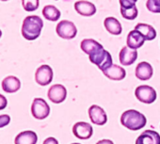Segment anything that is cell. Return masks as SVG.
Returning <instances> with one entry per match:
<instances>
[{"mask_svg":"<svg viewBox=\"0 0 160 144\" xmlns=\"http://www.w3.org/2000/svg\"><path fill=\"white\" fill-rule=\"evenodd\" d=\"M43 27L42 20L37 15H30L25 18L22 26V35L28 41H34L41 35Z\"/></svg>","mask_w":160,"mask_h":144,"instance_id":"1","label":"cell"},{"mask_svg":"<svg viewBox=\"0 0 160 144\" xmlns=\"http://www.w3.org/2000/svg\"><path fill=\"white\" fill-rule=\"evenodd\" d=\"M121 122L125 128L132 131H137L142 129L146 125L147 119L142 113L138 112V110L129 109L122 114Z\"/></svg>","mask_w":160,"mask_h":144,"instance_id":"2","label":"cell"},{"mask_svg":"<svg viewBox=\"0 0 160 144\" xmlns=\"http://www.w3.org/2000/svg\"><path fill=\"white\" fill-rule=\"evenodd\" d=\"M90 60L92 63L95 64L102 72L113 64L110 53L105 50L104 48L100 49L95 54L90 56Z\"/></svg>","mask_w":160,"mask_h":144,"instance_id":"3","label":"cell"},{"mask_svg":"<svg viewBox=\"0 0 160 144\" xmlns=\"http://www.w3.org/2000/svg\"><path fill=\"white\" fill-rule=\"evenodd\" d=\"M56 31L60 38L65 40H72L77 34V28L75 25L68 20L60 21L56 27Z\"/></svg>","mask_w":160,"mask_h":144,"instance_id":"4","label":"cell"},{"mask_svg":"<svg viewBox=\"0 0 160 144\" xmlns=\"http://www.w3.org/2000/svg\"><path fill=\"white\" fill-rule=\"evenodd\" d=\"M135 96L143 104H152L156 100V92L153 88L148 85L138 86L135 91Z\"/></svg>","mask_w":160,"mask_h":144,"instance_id":"5","label":"cell"},{"mask_svg":"<svg viewBox=\"0 0 160 144\" xmlns=\"http://www.w3.org/2000/svg\"><path fill=\"white\" fill-rule=\"evenodd\" d=\"M31 113L37 120H43L50 114V107L42 98H35L31 106Z\"/></svg>","mask_w":160,"mask_h":144,"instance_id":"6","label":"cell"},{"mask_svg":"<svg viewBox=\"0 0 160 144\" xmlns=\"http://www.w3.org/2000/svg\"><path fill=\"white\" fill-rule=\"evenodd\" d=\"M54 73L53 70L49 65H42L40 66L35 73V80L41 86H47L53 80Z\"/></svg>","mask_w":160,"mask_h":144,"instance_id":"7","label":"cell"},{"mask_svg":"<svg viewBox=\"0 0 160 144\" xmlns=\"http://www.w3.org/2000/svg\"><path fill=\"white\" fill-rule=\"evenodd\" d=\"M47 96L49 100L54 104L62 103L67 97V90L63 85L56 84L53 85L47 92Z\"/></svg>","mask_w":160,"mask_h":144,"instance_id":"8","label":"cell"},{"mask_svg":"<svg viewBox=\"0 0 160 144\" xmlns=\"http://www.w3.org/2000/svg\"><path fill=\"white\" fill-rule=\"evenodd\" d=\"M72 133L79 139H89L93 134V129L88 122H78L73 125Z\"/></svg>","mask_w":160,"mask_h":144,"instance_id":"9","label":"cell"},{"mask_svg":"<svg viewBox=\"0 0 160 144\" xmlns=\"http://www.w3.org/2000/svg\"><path fill=\"white\" fill-rule=\"evenodd\" d=\"M89 116L92 122L96 125H104L108 122L107 113L101 107L96 105H93L89 108Z\"/></svg>","mask_w":160,"mask_h":144,"instance_id":"10","label":"cell"},{"mask_svg":"<svg viewBox=\"0 0 160 144\" xmlns=\"http://www.w3.org/2000/svg\"><path fill=\"white\" fill-rule=\"evenodd\" d=\"M74 10L76 12L82 16H92L96 12V7L93 3L86 0H80L74 3Z\"/></svg>","mask_w":160,"mask_h":144,"instance_id":"11","label":"cell"},{"mask_svg":"<svg viewBox=\"0 0 160 144\" xmlns=\"http://www.w3.org/2000/svg\"><path fill=\"white\" fill-rule=\"evenodd\" d=\"M103 74L110 80H113V81H120V80H122L125 76H126V73H125V70L117 65V64H112L110 67L107 68L106 70L103 71Z\"/></svg>","mask_w":160,"mask_h":144,"instance_id":"12","label":"cell"},{"mask_svg":"<svg viewBox=\"0 0 160 144\" xmlns=\"http://www.w3.org/2000/svg\"><path fill=\"white\" fill-rule=\"evenodd\" d=\"M136 144H160V135L154 130H145L138 137Z\"/></svg>","mask_w":160,"mask_h":144,"instance_id":"13","label":"cell"},{"mask_svg":"<svg viewBox=\"0 0 160 144\" xmlns=\"http://www.w3.org/2000/svg\"><path fill=\"white\" fill-rule=\"evenodd\" d=\"M153 74L152 67L150 63L142 61L138 64L136 68V77L141 81H146L152 78Z\"/></svg>","mask_w":160,"mask_h":144,"instance_id":"14","label":"cell"},{"mask_svg":"<svg viewBox=\"0 0 160 144\" xmlns=\"http://www.w3.org/2000/svg\"><path fill=\"white\" fill-rule=\"evenodd\" d=\"M119 57H120V62L122 63V65H124V66L132 65L138 58V51L133 50L129 48L128 46H124L122 48Z\"/></svg>","mask_w":160,"mask_h":144,"instance_id":"15","label":"cell"},{"mask_svg":"<svg viewBox=\"0 0 160 144\" xmlns=\"http://www.w3.org/2000/svg\"><path fill=\"white\" fill-rule=\"evenodd\" d=\"M144 42H145L144 37L141 35L140 32H138L136 29L130 31L129 34L127 35V40H126L127 46L133 50H137L140 48L144 44Z\"/></svg>","mask_w":160,"mask_h":144,"instance_id":"16","label":"cell"},{"mask_svg":"<svg viewBox=\"0 0 160 144\" xmlns=\"http://www.w3.org/2000/svg\"><path fill=\"white\" fill-rule=\"evenodd\" d=\"M20 88H21V82L16 77L10 76L5 77L2 81V89L5 92L13 93L18 92Z\"/></svg>","mask_w":160,"mask_h":144,"instance_id":"17","label":"cell"},{"mask_svg":"<svg viewBox=\"0 0 160 144\" xmlns=\"http://www.w3.org/2000/svg\"><path fill=\"white\" fill-rule=\"evenodd\" d=\"M81 50L86 53L89 56H92L93 54H95L97 51H99L100 49L104 48L103 45L101 43H99L98 42H96L95 40L92 39H85L81 42Z\"/></svg>","mask_w":160,"mask_h":144,"instance_id":"18","label":"cell"},{"mask_svg":"<svg viewBox=\"0 0 160 144\" xmlns=\"http://www.w3.org/2000/svg\"><path fill=\"white\" fill-rule=\"evenodd\" d=\"M38 136L33 131H24L18 134L15 137V144H36Z\"/></svg>","mask_w":160,"mask_h":144,"instance_id":"19","label":"cell"},{"mask_svg":"<svg viewBox=\"0 0 160 144\" xmlns=\"http://www.w3.org/2000/svg\"><path fill=\"white\" fill-rule=\"evenodd\" d=\"M135 29L141 33L145 41H152L156 37V31L151 25L139 23L135 27Z\"/></svg>","mask_w":160,"mask_h":144,"instance_id":"20","label":"cell"},{"mask_svg":"<svg viewBox=\"0 0 160 144\" xmlns=\"http://www.w3.org/2000/svg\"><path fill=\"white\" fill-rule=\"evenodd\" d=\"M106 29L112 35H120L122 31L121 23L114 17H108L104 21Z\"/></svg>","mask_w":160,"mask_h":144,"instance_id":"21","label":"cell"},{"mask_svg":"<svg viewBox=\"0 0 160 144\" xmlns=\"http://www.w3.org/2000/svg\"><path fill=\"white\" fill-rule=\"evenodd\" d=\"M42 15L46 20L56 22L60 18V12L55 6L47 5L42 9Z\"/></svg>","mask_w":160,"mask_h":144,"instance_id":"22","label":"cell"},{"mask_svg":"<svg viewBox=\"0 0 160 144\" xmlns=\"http://www.w3.org/2000/svg\"><path fill=\"white\" fill-rule=\"evenodd\" d=\"M121 14L126 20H135L138 17V11L137 6H133V7L127 8V9L121 8Z\"/></svg>","mask_w":160,"mask_h":144,"instance_id":"23","label":"cell"},{"mask_svg":"<svg viewBox=\"0 0 160 144\" xmlns=\"http://www.w3.org/2000/svg\"><path fill=\"white\" fill-rule=\"evenodd\" d=\"M39 0H22V5L25 11L30 12H34L39 8Z\"/></svg>","mask_w":160,"mask_h":144,"instance_id":"24","label":"cell"},{"mask_svg":"<svg viewBox=\"0 0 160 144\" xmlns=\"http://www.w3.org/2000/svg\"><path fill=\"white\" fill-rule=\"evenodd\" d=\"M146 7L153 13H160V0H147Z\"/></svg>","mask_w":160,"mask_h":144,"instance_id":"25","label":"cell"},{"mask_svg":"<svg viewBox=\"0 0 160 144\" xmlns=\"http://www.w3.org/2000/svg\"><path fill=\"white\" fill-rule=\"evenodd\" d=\"M137 1L138 0H120V5H121V8L127 9V8L136 6Z\"/></svg>","mask_w":160,"mask_h":144,"instance_id":"26","label":"cell"},{"mask_svg":"<svg viewBox=\"0 0 160 144\" xmlns=\"http://www.w3.org/2000/svg\"><path fill=\"white\" fill-rule=\"evenodd\" d=\"M11 122V118L9 115H0V128L8 125Z\"/></svg>","mask_w":160,"mask_h":144,"instance_id":"27","label":"cell"},{"mask_svg":"<svg viewBox=\"0 0 160 144\" xmlns=\"http://www.w3.org/2000/svg\"><path fill=\"white\" fill-rule=\"evenodd\" d=\"M8 105L7 99L5 96H3L2 94H0V110H3Z\"/></svg>","mask_w":160,"mask_h":144,"instance_id":"28","label":"cell"},{"mask_svg":"<svg viewBox=\"0 0 160 144\" xmlns=\"http://www.w3.org/2000/svg\"><path fill=\"white\" fill-rule=\"evenodd\" d=\"M42 144H58V141L55 137H47Z\"/></svg>","mask_w":160,"mask_h":144,"instance_id":"29","label":"cell"},{"mask_svg":"<svg viewBox=\"0 0 160 144\" xmlns=\"http://www.w3.org/2000/svg\"><path fill=\"white\" fill-rule=\"evenodd\" d=\"M96 144H114V142L110 139H102L99 140Z\"/></svg>","mask_w":160,"mask_h":144,"instance_id":"30","label":"cell"},{"mask_svg":"<svg viewBox=\"0 0 160 144\" xmlns=\"http://www.w3.org/2000/svg\"><path fill=\"white\" fill-rule=\"evenodd\" d=\"M1 36H2V31H1V29H0V38H1Z\"/></svg>","mask_w":160,"mask_h":144,"instance_id":"31","label":"cell"},{"mask_svg":"<svg viewBox=\"0 0 160 144\" xmlns=\"http://www.w3.org/2000/svg\"><path fill=\"white\" fill-rule=\"evenodd\" d=\"M0 1H9V0H0Z\"/></svg>","mask_w":160,"mask_h":144,"instance_id":"32","label":"cell"},{"mask_svg":"<svg viewBox=\"0 0 160 144\" xmlns=\"http://www.w3.org/2000/svg\"><path fill=\"white\" fill-rule=\"evenodd\" d=\"M72 144H80V143H72Z\"/></svg>","mask_w":160,"mask_h":144,"instance_id":"33","label":"cell"}]
</instances>
